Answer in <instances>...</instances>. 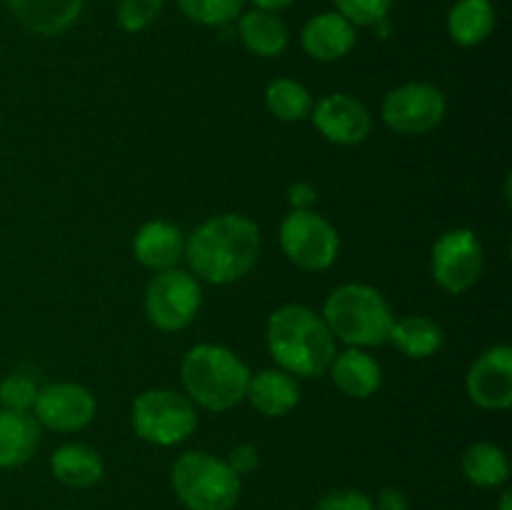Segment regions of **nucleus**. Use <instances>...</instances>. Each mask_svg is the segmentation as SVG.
Here are the masks:
<instances>
[{
  "label": "nucleus",
  "mask_w": 512,
  "mask_h": 510,
  "mask_svg": "<svg viewBox=\"0 0 512 510\" xmlns=\"http://www.w3.org/2000/svg\"><path fill=\"white\" fill-rule=\"evenodd\" d=\"M263 248L258 223L240 213H220L208 218L185 240V260L198 280L210 285H230L255 268Z\"/></svg>",
  "instance_id": "1"
},
{
  "label": "nucleus",
  "mask_w": 512,
  "mask_h": 510,
  "mask_svg": "<svg viewBox=\"0 0 512 510\" xmlns=\"http://www.w3.org/2000/svg\"><path fill=\"white\" fill-rule=\"evenodd\" d=\"M265 340L278 368L295 378H320L338 353L323 315L300 303L280 305L270 313Z\"/></svg>",
  "instance_id": "2"
},
{
  "label": "nucleus",
  "mask_w": 512,
  "mask_h": 510,
  "mask_svg": "<svg viewBox=\"0 0 512 510\" xmlns=\"http://www.w3.org/2000/svg\"><path fill=\"white\" fill-rule=\"evenodd\" d=\"M250 375L238 353L218 343L193 345L180 363L185 395L210 413H228L243 403Z\"/></svg>",
  "instance_id": "3"
},
{
  "label": "nucleus",
  "mask_w": 512,
  "mask_h": 510,
  "mask_svg": "<svg viewBox=\"0 0 512 510\" xmlns=\"http://www.w3.org/2000/svg\"><path fill=\"white\" fill-rule=\"evenodd\" d=\"M323 320L335 340L348 348H378L390 340L395 315L378 288L343 283L325 298Z\"/></svg>",
  "instance_id": "4"
},
{
  "label": "nucleus",
  "mask_w": 512,
  "mask_h": 510,
  "mask_svg": "<svg viewBox=\"0 0 512 510\" xmlns=\"http://www.w3.org/2000/svg\"><path fill=\"white\" fill-rule=\"evenodd\" d=\"M170 485L188 510H233L243 490L228 460L205 450L180 455L170 470Z\"/></svg>",
  "instance_id": "5"
},
{
  "label": "nucleus",
  "mask_w": 512,
  "mask_h": 510,
  "mask_svg": "<svg viewBox=\"0 0 512 510\" xmlns=\"http://www.w3.org/2000/svg\"><path fill=\"white\" fill-rule=\"evenodd\" d=\"M130 423L140 440L170 448V445L185 443L195 433L198 410L193 400L178 390L150 388L133 400Z\"/></svg>",
  "instance_id": "6"
},
{
  "label": "nucleus",
  "mask_w": 512,
  "mask_h": 510,
  "mask_svg": "<svg viewBox=\"0 0 512 510\" xmlns=\"http://www.w3.org/2000/svg\"><path fill=\"white\" fill-rule=\"evenodd\" d=\"M280 250L295 268L305 273H323L338 260L340 235L330 220L310 210H290L280 220Z\"/></svg>",
  "instance_id": "7"
},
{
  "label": "nucleus",
  "mask_w": 512,
  "mask_h": 510,
  "mask_svg": "<svg viewBox=\"0 0 512 510\" xmlns=\"http://www.w3.org/2000/svg\"><path fill=\"white\" fill-rule=\"evenodd\" d=\"M145 318L163 333L185 330L200 313L203 288L193 273L180 268L160 270L145 285Z\"/></svg>",
  "instance_id": "8"
},
{
  "label": "nucleus",
  "mask_w": 512,
  "mask_h": 510,
  "mask_svg": "<svg viewBox=\"0 0 512 510\" xmlns=\"http://www.w3.org/2000/svg\"><path fill=\"white\" fill-rule=\"evenodd\" d=\"M485 268V250L478 233L470 228L445 230L433 245L430 270L433 280L450 295H463L480 280Z\"/></svg>",
  "instance_id": "9"
},
{
  "label": "nucleus",
  "mask_w": 512,
  "mask_h": 510,
  "mask_svg": "<svg viewBox=\"0 0 512 510\" xmlns=\"http://www.w3.org/2000/svg\"><path fill=\"white\" fill-rule=\"evenodd\" d=\"M448 113V98L433 83H405L390 90L383 100V123L398 135L433 133Z\"/></svg>",
  "instance_id": "10"
},
{
  "label": "nucleus",
  "mask_w": 512,
  "mask_h": 510,
  "mask_svg": "<svg viewBox=\"0 0 512 510\" xmlns=\"http://www.w3.org/2000/svg\"><path fill=\"white\" fill-rule=\"evenodd\" d=\"M33 418L55 433H75L93 423L98 400L80 383H53L38 390Z\"/></svg>",
  "instance_id": "11"
},
{
  "label": "nucleus",
  "mask_w": 512,
  "mask_h": 510,
  "mask_svg": "<svg viewBox=\"0 0 512 510\" xmlns=\"http://www.w3.org/2000/svg\"><path fill=\"white\" fill-rule=\"evenodd\" d=\"M315 130L335 145H360L373 133V115L348 93L323 95L310 110Z\"/></svg>",
  "instance_id": "12"
},
{
  "label": "nucleus",
  "mask_w": 512,
  "mask_h": 510,
  "mask_svg": "<svg viewBox=\"0 0 512 510\" xmlns=\"http://www.w3.org/2000/svg\"><path fill=\"white\" fill-rule=\"evenodd\" d=\"M468 398L483 410H508L512 405V348L500 343L475 358L465 375Z\"/></svg>",
  "instance_id": "13"
},
{
  "label": "nucleus",
  "mask_w": 512,
  "mask_h": 510,
  "mask_svg": "<svg viewBox=\"0 0 512 510\" xmlns=\"http://www.w3.org/2000/svg\"><path fill=\"white\" fill-rule=\"evenodd\" d=\"M355 43H358V28L335 10L313 15L300 30V45L305 55L320 63L343 60L355 48Z\"/></svg>",
  "instance_id": "14"
},
{
  "label": "nucleus",
  "mask_w": 512,
  "mask_h": 510,
  "mask_svg": "<svg viewBox=\"0 0 512 510\" xmlns=\"http://www.w3.org/2000/svg\"><path fill=\"white\" fill-rule=\"evenodd\" d=\"M133 255L143 268L160 270L178 268L185 258V235L178 225L168 220H148L133 235Z\"/></svg>",
  "instance_id": "15"
},
{
  "label": "nucleus",
  "mask_w": 512,
  "mask_h": 510,
  "mask_svg": "<svg viewBox=\"0 0 512 510\" xmlns=\"http://www.w3.org/2000/svg\"><path fill=\"white\" fill-rule=\"evenodd\" d=\"M328 373L335 388L355 400L370 398L383 385V368L365 348H348L343 353H335Z\"/></svg>",
  "instance_id": "16"
},
{
  "label": "nucleus",
  "mask_w": 512,
  "mask_h": 510,
  "mask_svg": "<svg viewBox=\"0 0 512 510\" xmlns=\"http://www.w3.org/2000/svg\"><path fill=\"white\" fill-rule=\"evenodd\" d=\"M5 5L25 30L50 38L73 28L85 0H5Z\"/></svg>",
  "instance_id": "17"
},
{
  "label": "nucleus",
  "mask_w": 512,
  "mask_h": 510,
  "mask_svg": "<svg viewBox=\"0 0 512 510\" xmlns=\"http://www.w3.org/2000/svg\"><path fill=\"white\" fill-rule=\"evenodd\" d=\"M245 400H250V405L265 418H283L298 408L300 383L295 375L285 373V370L265 368L250 375Z\"/></svg>",
  "instance_id": "18"
},
{
  "label": "nucleus",
  "mask_w": 512,
  "mask_h": 510,
  "mask_svg": "<svg viewBox=\"0 0 512 510\" xmlns=\"http://www.w3.org/2000/svg\"><path fill=\"white\" fill-rule=\"evenodd\" d=\"M40 445V425L33 413L0 408V470L20 468Z\"/></svg>",
  "instance_id": "19"
},
{
  "label": "nucleus",
  "mask_w": 512,
  "mask_h": 510,
  "mask_svg": "<svg viewBox=\"0 0 512 510\" xmlns=\"http://www.w3.org/2000/svg\"><path fill=\"white\" fill-rule=\"evenodd\" d=\"M50 470L55 480L68 488H93L103 480L105 460L95 448L83 443H65L50 455Z\"/></svg>",
  "instance_id": "20"
},
{
  "label": "nucleus",
  "mask_w": 512,
  "mask_h": 510,
  "mask_svg": "<svg viewBox=\"0 0 512 510\" xmlns=\"http://www.w3.org/2000/svg\"><path fill=\"white\" fill-rule=\"evenodd\" d=\"M238 35L243 40L245 50L258 58H278L285 53L290 43V33L285 20L270 10L253 8L240 15Z\"/></svg>",
  "instance_id": "21"
},
{
  "label": "nucleus",
  "mask_w": 512,
  "mask_h": 510,
  "mask_svg": "<svg viewBox=\"0 0 512 510\" xmlns=\"http://www.w3.org/2000/svg\"><path fill=\"white\" fill-rule=\"evenodd\" d=\"M388 343H393L405 358L425 360L443 348L445 333L428 315H405L400 320L395 318Z\"/></svg>",
  "instance_id": "22"
},
{
  "label": "nucleus",
  "mask_w": 512,
  "mask_h": 510,
  "mask_svg": "<svg viewBox=\"0 0 512 510\" xmlns=\"http://www.w3.org/2000/svg\"><path fill=\"white\" fill-rule=\"evenodd\" d=\"M495 30L493 0H458L448 13V33L460 48H475Z\"/></svg>",
  "instance_id": "23"
},
{
  "label": "nucleus",
  "mask_w": 512,
  "mask_h": 510,
  "mask_svg": "<svg viewBox=\"0 0 512 510\" xmlns=\"http://www.w3.org/2000/svg\"><path fill=\"white\" fill-rule=\"evenodd\" d=\"M463 475L475 488H500L510 478L508 455L490 440L473 443L463 453Z\"/></svg>",
  "instance_id": "24"
},
{
  "label": "nucleus",
  "mask_w": 512,
  "mask_h": 510,
  "mask_svg": "<svg viewBox=\"0 0 512 510\" xmlns=\"http://www.w3.org/2000/svg\"><path fill=\"white\" fill-rule=\"evenodd\" d=\"M265 108L283 123H300V120L310 118L313 95L300 80L278 78L265 88Z\"/></svg>",
  "instance_id": "25"
},
{
  "label": "nucleus",
  "mask_w": 512,
  "mask_h": 510,
  "mask_svg": "<svg viewBox=\"0 0 512 510\" xmlns=\"http://www.w3.org/2000/svg\"><path fill=\"white\" fill-rule=\"evenodd\" d=\"M245 0H178L180 13L198 25L218 28L243 13Z\"/></svg>",
  "instance_id": "26"
},
{
  "label": "nucleus",
  "mask_w": 512,
  "mask_h": 510,
  "mask_svg": "<svg viewBox=\"0 0 512 510\" xmlns=\"http://www.w3.org/2000/svg\"><path fill=\"white\" fill-rule=\"evenodd\" d=\"M165 0H120L115 10V23L123 33H143L160 18Z\"/></svg>",
  "instance_id": "27"
},
{
  "label": "nucleus",
  "mask_w": 512,
  "mask_h": 510,
  "mask_svg": "<svg viewBox=\"0 0 512 510\" xmlns=\"http://www.w3.org/2000/svg\"><path fill=\"white\" fill-rule=\"evenodd\" d=\"M335 13L343 15L355 28H375L388 18L393 0H333Z\"/></svg>",
  "instance_id": "28"
},
{
  "label": "nucleus",
  "mask_w": 512,
  "mask_h": 510,
  "mask_svg": "<svg viewBox=\"0 0 512 510\" xmlns=\"http://www.w3.org/2000/svg\"><path fill=\"white\" fill-rule=\"evenodd\" d=\"M38 385L33 378L23 373H13L0 380V405L5 410H18V413H30L38 398Z\"/></svg>",
  "instance_id": "29"
},
{
  "label": "nucleus",
  "mask_w": 512,
  "mask_h": 510,
  "mask_svg": "<svg viewBox=\"0 0 512 510\" xmlns=\"http://www.w3.org/2000/svg\"><path fill=\"white\" fill-rule=\"evenodd\" d=\"M315 510H375L370 495H365L363 490H333V493L323 495L320 503L315 505Z\"/></svg>",
  "instance_id": "30"
},
{
  "label": "nucleus",
  "mask_w": 512,
  "mask_h": 510,
  "mask_svg": "<svg viewBox=\"0 0 512 510\" xmlns=\"http://www.w3.org/2000/svg\"><path fill=\"white\" fill-rule=\"evenodd\" d=\"M225 460H228V465L233 468V473L243 478V475H250V473H255V470H258L260 455H258V448H255V445L240 443V445H235L233 450H230L228 458H225Z\"/></svg>",
  "instance_id": "31"
},
{
  "label": "nucleus",
  "mask_w": 512,
  "mask_h": 510,
  "mask_svg": "<svg viewBox=\"0 0 512 510\" xmlns=\"http://www.w3.org/2000/svg\"><path fill=\"white\" fill-rule=\"evenodd\" d=\"M315 198H318V193H315L313 185L305 183V180H298V183H293L288 188L290 210H310L313 208Z\"/></svg>",
  "instance_id": "32"
},
{
  "label": "nucleus",
  "mask_w": 512,
  "mask_h": 510,
  "mask_svg": "<svg viewBox=\"0 0 512 510\" xmlns=\"http://www.w3.org/2000/svg\"><path fill=\"white\" fill-rule=\"evenodd\" d=\"M375 510H410V500L408 495L403 493L395 485H388L378 493V500H375Z\"/></svg>",
  "instance_id": "33"
},
{
  "label": "nucleus",
  "mask_w": 512,
  "mask_h": 510,
  "mask_svg": "<svg viewBox=\"0 0 512 510\" xmlns=\"http://www.w3.org/2000/svg\"><path fill=\"white\" fill-rule=\"evenodd\" d=\"M250 3H253L255 8H260V10H270V13H278V10L293 5L295 0H250Z\"/></svg>",
  "instance_id": "34"
},
{
  "label": "nucleus",
  "mask_w": 512,
  "mask_h": 510,
  "mask_svg": "<svg viewBox=\"0 0 512 510\" xmlns=\"http://www.w3.org/2000/svg\"><path fill=\"white\" fill-rule=\"evenodd\" d=\"M498 510H512V493H510V490H503V495H500Z\"/></svg>",
  "instance_id": "35"
}]
</instances>
